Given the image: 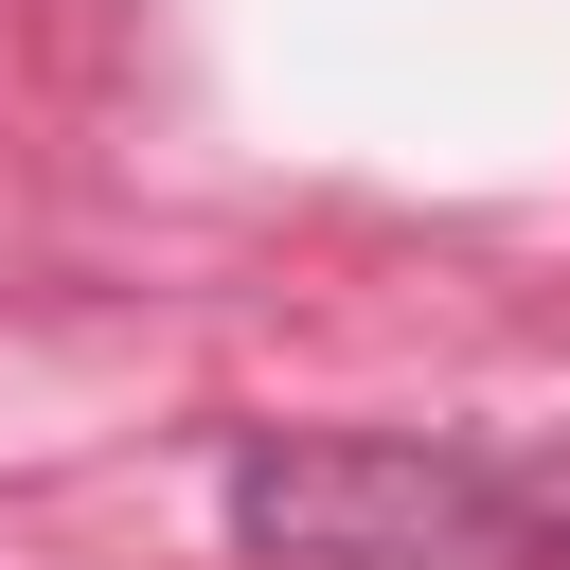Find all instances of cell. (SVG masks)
I'll use <instances>...</instances> for the list:
<instances>
[{
  "instance_id": "7a4b0ae2",
  "label": "cell",
  "mask_w": 570,
  "mask_h": 570,
  "mask_svg": "<svg viewBox=\"0 0 570 570\" xmlns=\"http://www.w3.org/2000/svg\"><path fill=\"white\" fill-rule=\"evenodd\" d=\"M481 570H570V445L499 463V499H481Z\"/></svg>"
},
{
  "instance_id": "6da1fadb",
  "label": "cell",
  "mask_w": 570,
  "mask_h": 570,
  "mask_svg": "<svg viewBox=\"0 0 570 570\" xmlns=\"http://www.w3.org/2000/svg\"><path fill=\"white\" fill-rule=\"evenodd\" d=\"M499 445L428 428H267L232 445V552L249 570H481Z\"/></svg>"
}]
</instances>
